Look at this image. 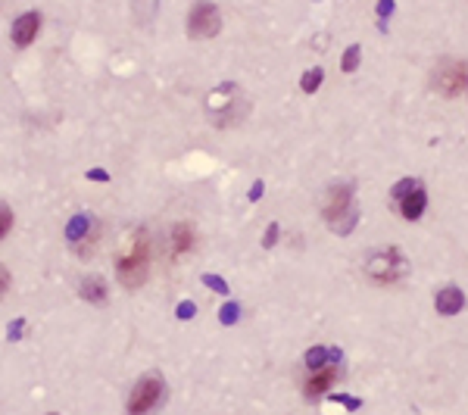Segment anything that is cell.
Segmentation results:
<instances>
[{
	"label": "cell",
	"instance_id": "obj_1",
	"mask_svg": "<svg viewBox=\"0 0 468 415\" xmlns=\"http://www.w3.org/2000/svg\"><path fill=\"white\" fill-rule=\"evenodd\" d=\"M147 262H150V238L144 228L131 231L125 247L116 256V275L125 288H138L147 278Z\"/></svg>",
	"mask_w": 468,
	"mask_h": 415
},
{
	"label": "cell",
	"instance_id": "obj_2",
	"mask_svg": "<svg viewBox=\"0 0 468 415\" xmlns=\"http://www.w3.org/2000/svg\"><path fill=\"white\" fill-rule=\"evenodd\" d=\"M322 216L324 222L331 225L334 231H350L353 222H356V213H353V187L350 185H334L324 197V206H322Z\"/></svg>",
	"mask_w": 468,
	"mask_h": 415
},
{
	"label": "cell",
	"instance_id": "obj_3",
	"mask_svg": "<svg viewBox=\"0 0 468 415\" xmlns=\"http://www.w3.org/2000/svg\"><path fill=\"white\" fill-rule=\"evenodd\" d=\"M365 271H368L372 281L394 284V281H399V278L406 275V271H409V262L403 259V253H399L397 247H387V250L372 253V259L365 262Z\"/></svg>",
	"mask_w": 468,
	"mask_h": 415
},
{
	"label": "cell",
	"instance_id": "obj_4",
	"mask_svg": "<svg viewBox=\"0 0 468 415\" xmlns=\"http://www.w3.org/2000/svg\"><path fill=\"white\" fill-rule=\"evenodd\" d=\"M222 28V16L213 0H200L194 4V10L187 13V35L191 37H213Z\"/></svg>",
	"mask_w": 468,
	"mask_h": 415
},
{
	"label": "cell",
	"instance_id": "obj_5",
	"mask_svg": "<svg viewBox=\"0 0 468 415\" xmlns=\"http://www.w3.org/2000/svg\"><path fill=\"white\" fill-rule=\"evenodd\" d=\"M434 88L440 90L443 97H462L468 90V63H462V59L443 63L440 69L434 72Z\"/></svg>",
	"mask_w": 468,
	"mask_h": 415
},
{
	"label": "cell",
	"instance_id": "obj_6",
	"mask_svg": "<svg viewBox=\"0 0 468 415\" xmlns=\"http://www.w3.org/2000/svg\"><path fill=\"white\" fill-rule=\"evenodd\" d=\"M163 394H165V384H163L160 375H144V378L134 384L131 397H128V412H147V409H153V406L163 399Z\"/></svg>",
	"mask_w": 468,
	"mask_h": 415
},
{
	"label": "cell",
	"instance_id": "obj_7",
	"mask_svg": "<svg viewBox=\"0 0 468 415\" xmlns=\"http://www.w3.org/2000/svg\"><path fill=\"white\" fill-rule=\"evenodd\" d=\"M234 90V85H225V88H218L209 94V100H206V110L213 112V119H216V125H225V122H231L234 116H240V103L238 100H244V97H234V100H228V94Z\"/></svg>",
	"mask_w": 468,
	"mask_h": 415
},
{
	"label": "cell",
	"instance_id": "obj_8",
	"mask_svg": "<svg viewBox=\"0 0 468 415\" xmlns=\"http://www.w3.org/2000/svg\"><path fill=\"white\" fill-rule=\"evenodd\" d=\"M337 375H341V362H331V366L312 368V372H309V378L303 381V397L306 399H319L324 390H328L331 384L337 381Z\"/></svg>",
	"mask_w": 468,
	"mask_h": 415
},
{
	"label": "cell",
	"instance_id": "obj_9",
	"mask_svg": "<svg viewBox=\"0 0 468 415\" xmlns=\"http://www.w3.org/2000/svg\"><path fill=\"white\" fill-rule=\"evenodd\" d=\"M428 209V194L421 185H415L412 191H406L403 197H399V213H403L406 222H419L421 216H425Z\"/></svg>",
	"mask_w": 468,
	"mask_h": 415
},
{
	"label": "cell",
	"instance_id": "obj_10",
	"mask_svg": "<svg viewBox=\"0 0 468 415\" xmlns=\"http://www.w3.org/2000/svg\"><path fill=\"white\" fill-rule=\"evenodd\" d=\"M37 28H41V16H37V13H25V16H19L16 25H13V44H16V47H28V44L35 41Z\"/></svg>",
	"mask_w": 468,
	"mask_h": 415
},
{
	"label": "cell",
	"instance_id": "obj_11",
	"mask_svg": "<svg viewBox=\"0 0 468 415\" xmlns=\"http://www.w3.org/2000/svg\"><path fill=\"white\" fill-rule=\"evenodd\" d=\"M434 306H437L440 315H456V312H462V306H465V293L459 288H443L440 293H437Z\"/></svg>",
	"mask_w": 468,
	"mask_h": 415
},
{
	"label": "cell",
	"instance_id": "obj_12",
	"mask_svg": "<svg viewBox=\"0 0 468 415\" xmlns=\"http://www.w3.org/2000/svg\"><path fill=\"white\" fill-rule=\"evenodd\" d=\"M194 244H197V235H194V228H191L187 222H178L175 228H172V250H175V256L191 253Z\"/></svg>",
	"mask_w": 468,
	"mask_h": 415
},
{
	"label": "cell",
	"instance_id": "obj_13",
	"mask_svg": "<svg viewBox=\"0 0 468 415\" xmlns=\"http://www.w3.org/2000/svg\"><path fill=\"white\" fill-rule=\"evenodd\" d=\"M78 293H81V300H85V303H94V306L107 303V284H103L100 278H88V281H81Z\"/></svg>",
	"mask_w": 468,
	"mask_h": 415
},
{
	"label": "cell",
	"instance_id": "obj_14",
	"mask_svg": "<svg viewBox=\"0 0 468 415\" xmlns=\"http://www.w3.org/2000/svg\"><path fill=\"white\" fill-rule=\"evenodd\" d=\"M331 362H341L334 346H312V350L306 353V368L312 372V368H322V366H331Z\"/></svg>",
	"mask_w": 468,
	"mask_h": 415
},
{
	"label": "cell",
	"instance_id": "obj_15",
	"mask_svg": "<svg viewBox=\"0 0 468 415\" xmlns=\"http://www.w3.org/2000/svg\"><path fill=\"white\" fill-rule=\"evenodd\" d=\"M322 81H324V72H322V66H315V69H309V72L303 75V81H300V88H303V94H315Z\"/></svg>",
	"mask_w": 468,
	"mask_h": 415
},
{
	"label": "cell",
	"instance_id": "obj_16",
	"mask_svg": "<svg viewBox=\"0 0 468 415\" xmlns=\"http://www.w3.org/2000/svg\"><path fill=\"white\" fill-rule=\"evenodd\" d=\"M85 231H90V218L88 216H75L72 222H69V228H66V238L69 240H78Z\"/></svg>",
	"mask_w": 468,
	"mask_h": 415
},
{
	"label": "cell",
	"instance_id": "obj_17",
	"mask_svg": "<svg viewBox=\"0 0 468 415\" xmlns=\"http://www.w3.org/2000/svg\"><path fill=\"white\" fill-rule=\"evenodd\" d=\"M359 57H362V47H359V44L346 47V54H344V59H341V69H344V72H356V69H359Z\"/></svg>",
	"mask_w": 468,
	"mask_h": 415
},
{
	"label": "cell",
	"instance_id": "obj_18",
	"mask_svg": "<svg viewBox=\"0 0 468 415\" xmlns=\"http://www.w3.org/2000/svg\"><path fill=\"white\" fill-rule=\"evenodd\" d=\"M218 319H222V325H234V322L240 319V306L238 303H225V309L218 312Z\"/></svg>",
	"mask_w": 468,
	"mask_h": 415
},
{
	"label": "cell",
	"instance_id": "obj_19",
	"mask_svg": "<svg viewBox=\"0 0 468 415\" xmlns=\"http://www.w3.org/2000/svg\"><path fill=\"white\" fill-rule=\"evenodd\" d=\"M10 225H13V213H10V206H0V235L6 238V231H10Z\"/></svg>",
	"mask_w": 468,
	"mask_h": 415
},
{
	"label": "cell",
	"instance_id": "obj_20",
	"mask_svg": "<svg viewBox=\"0 0 468 415\" xmlns=\"http://www.w3.org/2000/svg\"><path fill=\"white\" fill-rule=\"evenodd\" d=\"M203 284H206V288H213V291H218V293H228V284H225L222 278H216V275H203Z\"/></svg>",
	"mask_w": 468,
	"mask_h": 415
},
{
	"label": "cell",
	"instance_id": "obj_21",
	"mask_svg": "<svg viewBox=\"0 0 468 415\" xmlns=\"http://www.w3.org/2000/svg\"><path fill=\"white\" fill-rule=\"evenodd\" d=\"M275 244H278V225H269L266 235H262V247H266V250H271Z\"/></svg>",
	"mask_w": 468,
	"mask_h": 415
},
{
	"label": "cell",
	"instance_id": "obj_22",
	"mask_svg": "<svg viewBox=\"0 0 468 415\" xmlns=\"http://www.w3.org/2000/svg\"><path fill=\"white\" fill-rule=\"evenodd\" d=\"M415 185H419V181H412V178H406V181H399V185L394 187V200H399V197H403V194L406 191H412V187Z\"/></svg>",
	"mask_w": 468,
	"mask_h": 415
},
{
	"label": "cell",
	"instance_id": "obj_23",
	"mask_svg": "<svg viewBox=\"0 0 468 415\" xmlns=\"http://www.w3.org/2000/svg\"><path fill=\"white\" fill-rule=\"evenodd\" d=\"M194 312H197V309H194V303H181V306H178V319H191Z\"/></svg>",
	"mask_w": 468,
	"mask_h": 415
},
{
	"label": "cell",
	"instance_id": "obj_24",
	"mask_svg": "<svg viewBox=\"0 0 468 415\" xmlns=\"http://www.w3.org/2000/svg\"><path fill=\"white\" fill-rule=\"evenodd\" d=\"M88 178H90V181H107L110 175H107L103 169H90V172H88Z\"/></svg>",
	"mask_w": 468,
	"mask_h": 415
},
{
	"label": "cell",
	"instance_id": "obj_25",
	"mask_svg": "<svg viewBox=\"0 0 468 415\" xmlns=\"http://www.w3.org/2000/svg\"><path fill=\"white\" fill-rule=\"evenodd\" d=\"M390 10H394V0H381V4H378V13H381V19L387 16Z\"/></svg>",
	"mask_w": 468,
	"mask_h": 415
},
{
	"label": "cell",
	"instance_id": "obj_26",
	"mask_svg": "<svg viewBox=\"0 0 468 415\" xmlns=\"http://www.w3.org/2000/svg\"><path fill=\"white\" fill-rule=\"evenodd\" d=\"M259 197H262V181H256L250 187V200H259Z\"/></svg>",
	"mask_w": 468,
	"mask_h": 415
},
{
	"label": "cell",
	"instance_id": "obj_27",
	"mask_svg": "<svg viewBox=\"0 0 468 415\" xmlns=\"http://www.w3.org/2000/svg\"><path fill=\"white\" fill-rule=\"evenodd\" d=\"M0 288H10V271H6V269H0Z\"/></svg>",
	"mask_w": 468,
	"mask_h": 415
}]
</instances>
